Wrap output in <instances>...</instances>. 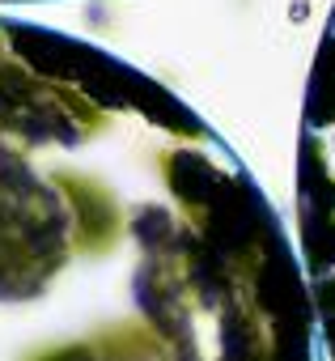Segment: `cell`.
I'll list each match as a JSON object with an SVG mask.
<instances>
[{"instance_id":"6da1fadb","label":"cell","mask_w":335,"mask_h":361,"mask_svg":"<svg viewBox=\"0 0 335 361\" xmlns=\"http://www.w3.org/2000/svg\"><path fill=\"white\" fill-rule=\"evenodd\" d=\"M132 234L140 238V247L148 251V259H157L161 251H175V234H179V221L165 213V209H144L136 221H132Z\"/></svg>"},{"instance_id":"7a4b0ae2","label":"cell","mask_w":335,"mask_h":361,"mask_svg":"<svg viewBox=\"0 0 335 361\" xmlns=\"http://www.w3.org/2000/svg\"><path fill=\"white\" fill-rule=\"evenodd\" d=\"M310 13H314V0H293V5H289V22L293 26H305Z\"/></svg>"}]
</instances>
